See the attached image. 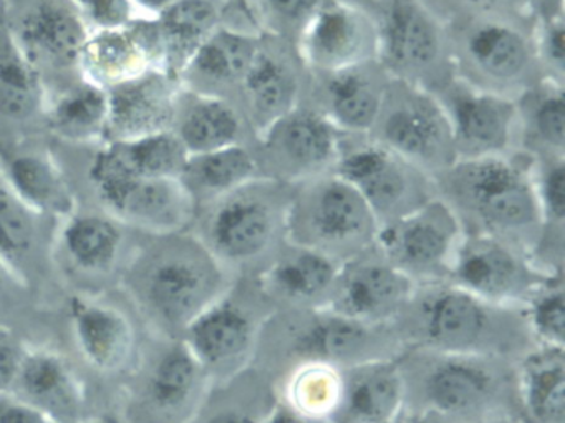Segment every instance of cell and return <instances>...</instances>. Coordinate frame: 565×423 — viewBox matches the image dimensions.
<instances>
[{
	"label": "cell",
	"mask_w": 565,
	"mask_h": 423,
	"mask_svg": "<svg viewBox=\"0 0 565 423\" xmlns=\"http://www.w3.org/2000/svg\"><path fill=\"white\" fill-rule=\"evenodd\" d=\"M393 327L403 350L426 349L515 362L535 346L522 309L488 303L451 283L416 286Z\"/></svg>",
	"instance_id": "6da1fadb"
},
{
	"label": "cell",
	"mask_w": 565,
	"mask_h": 423,
	"mask_svg": "<svg viewBox=\"0 0 565 423\" xmlns=\"http://www.w3.org/2000/svg\"><path fill=\"white\" fill-rule=\"evenodd\" d=\"M234 279L191 230L154 236L124 273L128 296L161 339H181Z\"/></svg>",
	"instance_id": "7a4b0ae2"
},
{
	"label": "cell",
	"mask_w": 565,
	"mask_h": 423,
	"mask_svg": "<svg viewBox=\"0 0 565 423\" xmlns=\"http://www.w3.org/2000/svg\"><path fill=\"white\" fill-rule=\"evenodd\" d=\"M398 367L405 410L433 413L446 423L519 422L511 360L405 349Z\"/></svg>",
	"instance_id": "3957f363"
},
{
	"label": "cell",
	"mask_w": 565,
	"mask_h": 423,
	"mask_svg": "<svg viewBox=\"0 0 565 423\" xmlns=\"http://www.w3.org/2000/svg\"><path fill=\"white\" fill-rule=\"evenodd\" d=\"M462 230L531 254L541 234L531 160L522 154L458 160L435 178Z\"/></svg>",
	"instance_id": "277c9868"
},
{
	"label": "cell",
	"mask_w": 565,
	"mask_h": 423,
	"mask_svg": "<svg viewBox=\"0 0 565 423\" xmlns=\"http://www.w3.org/2000/svg\"><path fill=\"white\" fill-rule=\"evenodd\" d=\"M403 352L392 326L347 319L333 310L279 309L264 324L253 367L276 383L292 367L323 362L347 369Z\"/></svg>",
	"instance_id": "5b68a950"
},
{
	"label": "cell",
	"mask_w": 565,
	"mask_h": 423,
	"mask_svg": "<svg viewBox=\"0 0 565 423\" xmlns=\"http://www.w3.org/2000/svg\"><path fill=\"white\" fill-rule=\"evenodd\" d=\"M292 187L256 178L198 208L191 231L233 277H256L286 246Z\"/></svg>",
	"instance_id": "8992f818"
},
{
	"label": "cell",
	"mask_w": 565,
	"mask_h": 423,
	"mask_svg": "<svg viewBox=\"0 0 565 423\" xmlns=\"http://www.w3.org/2000/svg\"><path fill=\"white\" fill-rule=\"evenodd\" d=\"M534 19L476 15L448 22L455 77L501 97H521L542 81Z\"/></svg>",
	"instance_id": "52a82bcc"
},
{
	"label": "cell",
	"mask_w": 565,
	"mask_h": 423,
	"mask_svg": "<svg viewBox=\"0 0 565 423\" xmlns=\"http://www.w3.org/2000/svg\"><path fill=\"white\" fill-rule=\"evenodd\" d=\"M379 230L366 201L333 171L292 187L289 243L342 264L375 246Z\"/></svg>",
	"instance_id": "ba28073f"
},
{
	"label": "cell",
	"mask_w": 565,
	"mask_h": 423,
	"mask_svg": "<svg viewBox=\"0 0 565 423\" xmlns=\"http://www.w3.org/2000/svg\"><path fill=\"white\" fill-rule=\"evenodd\" d=\"M274 310L256 277H236L230 290L186 327L181 340L214 387L221 385L253 367L260 332Z\"/></svg>",
	"instance_id": "9c48e42d"
},
{
	"label": "cell",
	"mask_w": 565,
	"mask_h": 423,
	"mask_svg": "<svg viewBox=\"0 0 565 423\" xmlns=\"http://www.w3.org/2000/svg\"><path fill=\"white\" fill-rule=\"evenodd\" d=\"M379 62L390 77L438 92L455 78L448 25L422 0H382Z\"/></svg>",
	"instance_id": "30bf717a"
},
{
	"label": "cell",
	"mask_w": 565,
	"mask_h": 423,
	"mask_svg": "<svg viewBox=\"0 0 565 423\" xmlns=\"http://www.w3.org/2000/svg\"><path fill=\"white\" fill-rule=\"evenodd\" d=\"M333 173L359 191L380 226L406 216L438 197L435 178L370 135H340Z\"/></svg>",
	"instance_id": "8fae6325"
},
{
	"label": "cell",
	"mask_w": 565,
	"mask_h": 423,
	"mask_svg": "<svg viewBox=\"0 0 565 423\" xmlns=\"http://www.w3.org/2000/svg\"><path fill=\"white\" fill-rule=\"evenodd\" d=\"M366 135L433 178L458 161L451 128L436 95L395 78Z\"/></svg>",
	"instance_id": "7c38bea8"
},
{
	"label": "cell",
	"mask_w": 565,
	"mask_h": 423,
	"mask_svg": "<svg viewBox=\"0 0 565 423\" xmlns=\"http://www.w3.org/2000/svg\"><path fill=\"white\" fill-rule=\"evenodd\" d=\"M465 230L455 211L441 200L380 226L375 247L416 286L446 283Z\"/></svg>",
	"instance_id": "4fadbf2b"
},
{
	"label": "cell",
	"mask_w": 565,
	"mask_h": 423,
	"mask_svg": "<svg viewBox=\"0 0 565 423\" xmlns=\"http://www.w3.org/2000/svg\"><path fill=\"white\" fill-rule=\"evenodd\" d=\"M340 135L316 108L300 104L257 135L253 148L260 177L297 187L330 173Z\"/></svg>",
	"instance_id": "5bb4252c"
},
{
	"label": "cell",
	"mask_w": 565,
	"mask_h": 423,
	"mask_svg": "<svg viewBox=\"0 0 565 423\" xmlns=\"http://www.w3.org/2000/svg\"><path fill=\"white\" fill-rule=\"evenodd\" d=\"M160 349L138 376L131 399L137 423H193L214 383L181 339H161Z\"/></svg>",
	"instance_id": "9a60e30c"
},
{
	"label": "cell",
	"mask_w": 565,
	"mask_h": 423,
	"mask_svg": "<svg viewBox=\"0 0 565 423\" xmlns=\"http://www.w3.org/2000/svg\"><path fill=\"white\" fill-rule=\"evenodd\" d=\"M9 41L44 77L77 71L88 28L72 0H9Z\"/></svg>",
	"instance_id": "2e32d148"
},
{
	"label": "cell",
	"mask_w": 565,
	"mask_h": 423,
	"mask_svg": "<svg viewBox=\"0 0 565 423\" xmlns=\"http://www.w3.org/2000/svg\"><path fill=\"white\" fill-rule=\"evenodd\" d=\"M547 276L525 251L494 237L465 233L446 283L488 303L522 309Z\"/></svg>",
	"instance_id": "e0dca14e"
},
{
	"label": "cell",
	"mask_w": 565,
	"mask_h": 423,
	"mask_svg": "<svg viewBox=\"0 0 565 423\" xmlns=\"http://www.w3.org/2000/svg\"><path fill=\"white\" fill-rule=\"evenodd\" d=\"M105 213L151 236L184 233L196 204L180 178L107 177L90 181Z\"/></svg>",
	"instance_id": "ac0fdd59"
},
{
	"label": "cell",
	"mask_w": 565,
	"mask_h": 423,
	"mask_svg": "<svg viewBox=\"0 0 565 423\" xmlns=\"http://www.w3.org/2000/svg\"><path fill=\"white\" fill-rule=\"evenodd\" d=\"M309 77L294 42L260 34L236 102L256 137L302 104Z\"/></svg>",
	"instance_id": "d6986e66"
},
{
	"label": "cell",
	"mask_w": 565,
	"mask_h": 423,
	"mask_svg": "<svg viewBox=\"0 0 565 423\" xmlns=\"http://www.w3.org/2000/svg\"><path fill=\"white\" fill-rule=\"evenodd\" d=\"M435 95L448 118L458 160L518 154L514 101L456 77Z\"/></svg>",
	"instance_id": "ffe728a7"
},
{
	"label": "cell",
	"mask_w": 565,
	"mask_h": 423,
	"mask_svg": "<svg viewBox=\"0 0 565 423\" xmlns=\"http://www.w3.org/2000/svg\"><path fill=\"white\" fill-rule=\"evenodd\" d=\"M416 284L375 246L340 264L327 309L372 326H392Z\"/></svg>",
	"instance_id": "44dd1931"
},
{
	"label": "cell",
	"mask_w": 565,
	"mask_h": 423,
	"mask_svg": "<svg viewBox=\"0 0 565 423\" xmlns=\"http://www.w3.org/2000/svg\"><path fill=\"white\" fill-rule=\"evenodd\" d=\"M312 72L340 71L379 61L375 14L352 0H326L296 42Z\"/></svg>",
	"instance_id": "7402d4cb"
},
{
	"label": "cell",
	"mask_w": 565,
	"mask_h": 423,
	"mask_svg": "<svg viewBox=\"0 0 565 423\" xmlns=\"http://www.w3.org/2000/svg\"><path fill=\"white\" fill-rule=\"evenodd\" d=\"M390 82L392 77L379 61L340 71H310L302 104L316 108L342 135H366L379 117Z\"/></svg>",
	"instance_id": "603a6c76"
},
{
	"label": "cell",
	"mask_w": 565,
	"mask_h": 423,
	"mask_svg": "<svg viewBox=\"0 0 565 423\" xmlns=\"http://www.w3.org/2000/svg\"><path fill=\"white\" fill-rule=\"evenodd\" d=\"M161 67L157 19L140 15L127 28L92 29L78 59L82 81L108 91Z\"/></svg>",
	"instance_id": "cb8c5ba5"
},
{
	"label": "cell",
	"mask_w": 565,
	"mask_h": 423,
	"mask_svg": "<svg viewBox=\"0 0 565 423\" xmlns=\"http://www.w3.org/2000/svg\"><path fill=\"white\" fill-rule=\"evenodd\" d=\"M181 82L161 68L108 88V140H131L171 130Z\"/></svg>",
	"instance_id": "d4e9b609"
},
{
	"label": "cell",
	"mask_w": 565,
	"mask_h": 423,
	"mask_svg": "<svg viewBox=\"0 0 565 423\" xmlns=\"http://www.w3.org/2000/svg\"><path fill=\"white\" fill-rule=\"evenodd\" d=\"M72 336L87 366L100 373L127 369L137 352V330L130 317L87 294L68 300Z\"/></svg>",
	"instance_id": "484cf974"
},
{
	"label": "cell",
	"mask_w": 565,
	"mask_h": 423,
	"mask_svg": "<svg viewBox=\"0 0 565 423\" xmlns=\"http://www.w3.org/2000/svg\"><path fill=\"white\" fill-rule=\"evenodd\" d=\"M157 22L163 45V71L178 81L194 52L221 25L256 29L241 0H173L157 15Z\"/></svg>",
	"instance_id": "4316f807"
},
{
	"label": "cell",
	"mask_w": 565,
	"mask_h": 423,
	"mask_svg": "<svg viewBox=\"0 0 565 423\" xmlns=\"http://www.w3.org/2000/svg\"><path fill=\"white\" fill-rule=\"evenodd\" d=\"M339 267L323 254L287 243L256 279L276 310L322 309L329 306Z\"/></svg>",
	"instance_id": "83f0119b"
},
{
	"label": "cell",
	"mask_w": 565,
	"mask_h": 423,
	"mask_svg": "<svg viewBox=\"0 0 565 423\" xmlns=\"http://www.w3.org/2000/svg\"><path fill=\"white\" fill-rule=\"evenodd\" d=\"M259 39V32L236 25H221L194 52L181 74V85L201 94L237 102Z\"/></svg>",
	"instance_id": "f1b7e54d"
},
{
	"label": "cell",
	"mask_w": 565,
	"mask_h": 423,
	"mask_svg": "<svg viewBox=\"0 0 565 423\" xmlns=\"http://www.w3.org/2000/svg\"><path fill=\"white\" fill-rule=\"evenodd\" d=\"M61 223L52 254H57L65 269L84 279L114 276L124 257L127 226L108 213L78 210Z\"/></svg>",
	"instance_id": "f546056e"
},
{
	"label": "cell",
	"mask_w": 565,
	"mask_h": 423,
	"mask_svg": "<svg viewBox=\"0 0 565 423\" xmlns=\"http://www.w3.org/2000/svg\"><path fill=\"white\" fill-rule=\"evenodd\" d=\"M12 395L58 423L82 422L84 387L62 353L44 347L22 349Z\"/></svg>",
	"instance_id": "4dcf8cb0"
},
{
	"label": "cell",
	"mask_w": 565,
	"mask_h": 423,
	"mask_svg": "<svg viewBox=\"0 0 565 423\" xmlns=\"http://www.w3.org/2000/svg\"><path fill=\"white\" fill-rule=\"evenodd\" d=\"M171 131L177 135L188 155L256 141V134L236 102L190 91L183 85L178 95Z\"/></svg>",
	"instance_id": "1f68e13d"
},
{
	"label": "cell",
	"mask_w": 565,
	"mask_h": 423,
	"mask_svg": "<svg viewBox=\"0 0 565 423\" xmlns=\"http://www.w3.org/2000/svg\"><path fill=\"white\" fill-rule=\"evenodd\" d=\"M0 177L41 216L62 221L78 210L67 177L47 151L0 147Z\"/></svg>",
	"instance_id": "d6a6232c"
},
{
	"label": "cell",
	"mask_w": 565,
	"mask_h": 423,
	"mask_svg": "<svg viewBox=\"0 0 565 423\" xmlns=\"http://www.w3.org/2000/svg\"><path fill=\"white\" fill-rule=\"evenodd\" d=\"M342 380V402L333 423H396L405 412L398 357L347 367Z\"/></svg>",
	"instance_id": "836d02e7"
},
{
	"label": "cell",
	"mask_w": 565,
	"mask_h": 423,
	"mask_svg": "<svg viewBox=\"0 0 565 423\" xmlns=\"http://www.w3.org/2000/svg\"><path fill=\"white\" fill-rule=\"evenodd\" d=\"M519 423H565V347L534 346L514 362Z\"/></svg>",
	"instance_id": "e575fe53"
},
{
	"label": "cell",
	"mask_w": 565,
	"mask_h": 423,
	"mask_svg": "<svg viewBox=\"0 0 565 423\" xmlns=\"http://www.w3.org/2000/svg\"><path fill=\"white\" fill-rule=\"evenodd\" d=\"M190 155L173 131L147 135L131 140H108L92 160L90 181L100 178H180Z\"/></svg>",
	"instance_id": "d590c367"
},
{
	"label": "cell",
	"mask_w": 565,
	"mask_h": 423,
	"mask_svg": "<svg viewBox=\"0 0 565 423\" xmlns=\"http://www.w3.org/2000/svg\"><path fill=\"white\" fill-rule=\"evenodd\" d=\"M514 102L518 154L565 157V84L542 78Z\"/></svg>",
	"instance_id": "8d00e7d4"
},
{
	"label": "cell",
	"mask_w": 565,
	"mask_h": 423,
	"mask_svg": "<svg viewBox=\"0 0 565 423\" xmlns=\"http://www.w3.org/2000/svg\"><path fill=\"white\" fill-rule=\"evenodd\" d=\"M531 170L541 216V234L532 261L544 273H564L565 157L532 158Z\"/></svg>",
	"instance_id": "74e56055"
},
{
	"label": "cell",
	"mask_w": 565,
	"mask_h": 423,
	"mask_svg": "<svg viewBox=\"0 0 565 423\" xmlns=\"http://www.w3.org/2000/svg\"><path fill=\"white\" fill-rule=\"evenodd\" d=\"M253 145H234L188 157L180 180L196 208L206 207L260 177Z\"/></svg>",
	"instance_id": "f35d334b"
},
{
	"label": "cell",
	"mask_w": 565,
	"mask_h": 423,
	"mask_svg": "<svg viewBox=\"0 0 565 423\" xmlns=\"http://www.w3.org/2000/svg\"><path fill=\"white\" fill-rule=\"evenodd\" d=\"M42 218L0 177V264L24 287L39 271Z\"/></svg>",
	"instance_id": "ab89813d"
},
{
	"label": "cell",
	"mask_w": 565,
	"mask_h": 423,
	"mask_svg": "<svg viewBox=\"0 0 565 423\" xmlns=\"http://www.w3.org/2000/svg\"><path fill=\"white\" fill-rule=\"evenodd\" d=\"M45 125L61 140L75 145L107 140V91L82 81L55 97L45 107Z\"/></svg>",
	"instance_id": "60d3db41"
},
{
	"label": "cell",
	"mask_w": 565,
	"mask_h": 423,
	"mask_svg": "<svg viewBox=\"0 0 565 423\" xmlns=\"http://www.w3.org/2000/svg\"><path fill=\"white\" fill-rule=\"evenodd\" d=\"M342 369L323 362L292 367L276 382L277 399L300 415L332 420L342 402Z\"/></svg>",
	"instance_id": "b9f144b4"
},
{
	"label": "cell",
	"mask_w": 565,
	"mask_h": 423,
	"mask_svg": "<svg viewBox=\"0 0 565 423\" xmlns=\"http://www.w3.org/2000/svg\"><path fill=\"white\" fill-rule=\"evenodd\" d=\"M216 387L226 396L213 409L204 405L193 423H264L277 403L276 383L256 367Z\"/></svg>",
	"instance_id": "7bdbcfd3"
},
{
	"label": "cell",
	"mask_w": 565,
	"mask_h": 423,
	"mask_svg": "<svg viewBox=\"0 0 565 423\" xmlns=\"http://www.w3.org/2000/svg\"><path fill=\"white\" fill-rule=\"evenodd\" d=\"M45 107L44 77L11 42V52L0 54V120L25 124L44 115Z\"/></svg>",
	"instance_id": "ee69618b"
},
{
	"label": "cell",
	"mask_w": 565,
	"mask_h": 423,
	"mask_svg": "<svg viewBox=\"0 0 565 423\" xmlns=\"http://www.w3.org/2000/svg\"><path fill=\"white\" fill-rule=\"evenodd\" d=\"M522 313L535 346L565 347V274L545 277Z\"/></svg>",
	"instance_id": "f6af8a7d"
},
{
	"label": "cell",
	"mask_w": 565,
	"mask_h": 423,
	"mask_svg": "<svg viewBox=\"0 0 565 423\" xmlns=\"http://www.w3.org/2000/svg\"><path fill=\"white\" fill-rule=\"evenodd\" d=\"M326 0H241L260 34L294 42Z\"/></svg>",
	"instance_id": "bcb514c9"
},
{
	"label": "cell",
	"mask_w": 565,
	"mask_h": 423,
	"mask_svg": "<svg viewBox=\"0 0 565 423\" xmlns=\"http://www.w3.org/2000/svg\"><path fill=\"white\" fill-rule=\"evenodd\" d=\"M534 47L542 77L565 84V9L535 18Z\"/></svg>",
	"instance_id": "7dc6e473"
},
{
	"label": "cell",
	"mask_w": 565,
	"mask_h": 423,
	"mask_svg": "<svg viewBox=\"0 0 565 423\" xmlns=\"http://www.w3.org/2000/svg\"><path fill=\"white\" fill-rule=\"evenodd\" d=\"M443 21L476 18V15H502V18L534 19L527 0H422Z\"/></svg>",
	"instance_id": "c3c4849f"
},
{
	"label": "cell",
	"mask_w": 565,
	"mask_h": 423,
	"mask_svg": "<svg viewBox=\"0 0 565 423\" xmlns=\"http://www.w3.org/2000/svg\"><path fill=\"white\" fill-rule=\"evenodd\" d=\"M78 9L90 31L127 28L135 19L140 18L131 0H85Z\"/></svg>",
	"instance_id": "681fc988"
},
{
	"label": "cell",
	"mask_w": 565,
	"mask_h": 423,
	"mask_svg": "<svg viewBox=\"0 0 565 423\" xmlns=\"http://www.w3.org/2000/svg\"><path fill=\"white\" fill-rule=\"evenodd\" d=\"M0 423H58L41 412L35 406L29 405L24 400L8 393L0 396Z\"/></svg>",
	"instance_id": "f907efd6"
},
{
	"label": "cell",
	"mask_w": 565,
	"mask_h": 423,
	"mask_svg": "<svg viewBox=\"0 0 565 423\" xmlns=\"http://www.w3.org/2000/svg\"><path fill=\"white\" fill-rule=\"evenodd\" d=\"M22 349H19L8 334L0 332V396L11 393L21 362Z\"/></svg>",
	"instance_id": "816d5d0a"
},
{
	"label": "cell",
	"mask_w": 565,
	"mask_h": 423,
	"mask_svg": "<svg viewBox=\"0 0 565 423\" xmlns=\"http://www.w3.org/2000/svg\"><path fill=\"white\" fill-rule=\"evenodd\" d=\"M264 423H333L332 420L310 419V416L300 415L294 412L289 406L284 405L277 399L276 405L270 410L269 415L266 416Z\"/></svg>",
	"instance_id": "f5cc1de1"
},
{
	"label": "cell",
	"mask_w": 565,
	"mask_h": 423,
	"mask_svg": "<svg viewBox=\"0 0 565 423\" xmlns=\"http://www.w3.org/2000/svg\"><path fill=\"white\" fill-rule=\"evenodd\" d=\"M171 2L173 0H131V4L137 8V11L143 12L147 18H157Z\"/></svg>",
	"instance_id": "db71d44e"
},
{
	"label": "cell",
	"mask_w": 565,
	"mask_h": 423,
	"mask_svg": "<svg viewBox=\"0 0 565 423\" xmlns=\"http://www.w3.org/2000/svg\"><path fill=\"white\" fill-rule=\"evenodd\" d=\"M535 15L548 14V12L565 9V0H527Z\"/></svg>",
	"instance_id": "11a10c76"
},
{
	"label": "cell",
	"mask_w": 565,
	"mask_h": 423,
	"mask_svg": "<svg viewBox=\"0 0 565 423\" xmlns=\"http://www.w3.org/2000/svg\"><path fill=\"white\" fill-rule=\"evenodd\" d=\"M398 423H446L439 416L426 412H413V410H405L403 415L399 416Z\"/></svg>",
	"instance_id": "9f6ffc18"
},
{
	"label": "cell",
	"mask_w": 565,
	"mask_h": 423,
	"mask_svg": "<svg viewBox=\"0 0 565 423\" xmlns=\"http://www.w3.org/2000/svg\"><path fill=\"white\" fill-rule=\"evenodd\" d=\"M9 281H12V283L21 284L18 279H15L14 276H12L11 273H9L8 269H6L4 266H2V264H0V299H2V296H4V290L6 287H8Z\"/></svg>",
	"instance_id": "6f0895ef"
},
{
	"label": "cell",
	"mask_w": 565,
	"mask_h": 423,
	"mask_svg": "<svg viewBox=\"0 0 565 423\" xmlns=\"http://www.w3.org/2000/svg\"><path fill=\"white\" fill-rule=\"evenodd\" d=\"M77 8H81L82 4H84L85 0H72Z\"/></svg>",
	"instance_id": "680465c9"
},
{
	"label": "cell",
	"mask_w": 565,
	"mask_h": 423,
	"mask_svg": "<svg viewBox=\"0 0 565 423\" xmlns=\"http://www.w3.org/2000/svg\"><path fill=\"white\" fill-rule=\"evenodd\" d=\"M396 423H398V422H396Z\"/></svg>",
	"instance_id": "91938a15"
}]
</instances>
